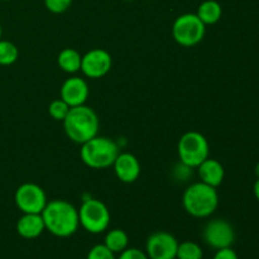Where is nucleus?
<instances>
[{
  "mask_svg": "<svg viewBox=\"0 0 259 259\" xmlns=\"http://www.w3.org/2000/svg\"><path fill=\"white\" fill-rule=\"evenodd\" d=\"M19 57L18 47L10 40L0 39V66H10Z\"/></svg>",
  "mask_w": 259,
  "mask_h": 259,
  "instance_id": "6ab92c4d",
  "label": "nucleus"
},
{
  "mask_svg": "<svg viewBox=\"0 0 259 259\" xmlns=\"http://www.w3.org/2000/svg\"><path fill=\"white\" fill-rule=\"evenodd\" d=\"M179 242L167 232L151 234L146 243V253L149 259H176Z\"/></svg>",
  "mask_w": 259,
  "mask_h": 259,
  "instance_id": "9d476101",
  "label": "nucleus"
},
{
  "mask_svg": "<svg viewBox=\"0 0 259 259\" xmlns=\"http://www.w3.org/2000/svg\"><path fill=\"white\" fill-rule=\"evenodd\" d=\"M254 174H255V176H257V179H259V162L255 164V167H254Z\"/></svg>",
  "mask_w": 259,
  "mask_h": 259,
  "instance_id": "bb28decb",
  "label": "nucleus"
},
{
  "mask_svg": "<svg viewBox=\"0 0 259 259\" xmlns=\"http://www.w3.org/2000/svg\"><path fill=\"white\" fill-rule=\"evenodd\" d=\"M2 35H3V28L2 25H0V39H2Z\"/></svg>",
  "mask_w": 259,
  "mask_h": 259,
  "instance_id": "cd10ccee",
  "label": "nucleus"
},
{
  "mask_svg": "<svg viewBox=\"0 0 259 259\" xmlns=\"http://www.w3.org/2000/svg\"><path fill=\"white\" fill-rule=\"evenodd\" d=\"M14 201L23 214H42L48 200L45 190L37 184L20 185L14 195Z\"/></svg>",
  "mask_w": 259,
  "mask_h": 259,
  "instance_id": "6e6552de",
  "label": "nucleus"
},
{
  "mask_svg": "<svg viewBox=\"0 0 259 259\" xmlns=\"http://www.w3.org/2000/svg\"><path fill=\"white\" fill-rule=\"evenodd\" d=\"M89 94L90 90L88 82L77 76L67 78L61 86V99L68 104L70 108L83 105L88 100Z\"/></svg>",
  "mask_w": 259,
  "mask_h": 259,
  "instance_id": "f8f14e48",
  "label": "nucleus"
},
{
  "mask_svg": "<svg viewBox=\"0 0 259 259\" xmlns=\"http://www.w3.org/2000/svg\"><path fill=\"white\" fill-rule=\"evenodd\" d=\"M46 230L58 238H68L80 227L78 210L65 200H51L42 211Z\"/></svg>",
  "mask_w": 259,
  "mask_h": 259,
  "instance_id": "f257e3e1",
  "label": "nucleus"
},
{
  "mask_svg": "<svg viewBox=\"0 0 259 259\" xmlns=\"http://www.w3.org/2000/svg\"><path fill=\"white\" fill-rule=\"evenodd\" d=\"M182 205L187 214L194 218H207L215 212L219 205V195L215 187L204 182L190 185L182 196Z\"/></svg>",
  "mask_w": 259,
  "mask_h": 259,
  "instance_id": "7ed1b4c3",
  "label": "nucleus"
},
{
  "mask_svg": "<svg viewBox=\"0 0 259 259\" xmlns=\"http://www.w3.org/2000/svg\"><path fill=\"white\" fill-rule=\"evenodd\" d=\"M70 109L71 108L68 106V104H66L62 99H57V100H53L50 104V106H48V114L55 120L63 121L66 116H67Z\"/></svg>",
  "mask_w": 259,
  "mask_h": 259,
  "instance_id": "412c9836",
  "label": "nucleus"
},
{
  "mask_svg": "<svg viewBox=\"0 0 259 259\" xmlns=\"http://www.w3.org/2000/svg\"><path fill=\"white\" fill-rule=\"evenodd\" d=\"M62 123L66 136L77 144H83L98 136L100 126L98 114L85 104L71 108Z\"/></svg>",
  "mask_w": 259,
  "mask_h": 259,
  "instance_id": "f03ea898",
  "label": "nucleus"
},
{
  "mask_svg": "<svg viewBox=\"0 0 259 259\" xmlns=\"http://www.w3.org/2000/svg\"><path fill=\"white\" fill-rule=\"evenodd\" d=\"M177 151L180 161L184 166L197 168L205 159L209 158V142L199 132H187L180 138Z\"/></svg>",
  "mask_w": 259,
  "mask_h": 259,
  "instance_id": "39448f33",
  "label": "nucleus"
},
{
  "mask_svg": "<svg viewBox=\"0 0 259 259\" xmlns=\"http://www.w3.org/2000/svg\"><path fill=\"white\" fill-rule=\"evenodd\" d=\"M116 177L124 184H133L141 175V163L134 154L119 153L113 164Z\"/></svg>",
  "mask_w": 259,
  "mask_h": 259,
  "instance_id": "ddd939ff",
  "label": "nucleus"
},
{
  "mask_svg": "<svg viewBox=\"0 0 259 259\" xmlns=\"http://www.w3.org/2000/svg\"><path fill=\"white\" fill-rule=\"evenodd\" d=\"M105 247H108L114 254L119 253L120 254L123 250L128 248L129 244V237L123 229H113L108 232L105 235V240H104Z\"/></svg>",
  "mask_w": 259,
  "mask_h": 259,
  "instance_id": "a211bd4d",
  "label": "nucleus"
},
{
  "mask_svg": "<svg viewBox=\"0 0 259 259\" xmlns=\"http://www.w3.org/2000/svg\"><path fill=\"white\" fill-rule=\"evenodd\" d=\"M113 58L108 51L103 48H94L82 56L81 70L89 78L104 77L111 70Z\"/></svg>",
  "mask_w": 259,
  "mask_h": 259,
  "instance_id": "9b49d317",
  "label": "nucleus"
},
{
  "mask_svg": "<svg viewBox=\"0 0 259 259\" xmlns=\"http://www.w3.org/2000/svg\"><path fill=\"white\" fill-rule=\"evenodd\" d=\"M118 154V144L106 137L96 136L81 144V159L86 166L94 169H104L113 166Z\"/></svg>",
  "mask_w": 259,
  "mask_h": 259,
  "instance_id": "20e7f679",
  "label": "nucleus"
},
{
  "mask_svg": "<svg viewBox=\"0 0 259 259\" xmlns=\"http://www.w3.org/2000/svg\"><path fill=\"white\" fill-rule=\"evenodd\" d=\"M118 259H149L147 253L137 249V248H126L120 253Z\"/></svg>",
  "mask_w": 259,
  "mask_h": 259,
  "instance_id": "b1692460",
  "label": "nucleus"
},
{
  "mask_svg": "<svg viewBox=\"0 0 259 259\" xmlns=\"http://www.w3.org/2000/svg\"><path fill=\"white\" fill-rule=\"evenodd\" d=\"M204 240L214 249L232 247L235 240V232L232 224L224 219H214L204 228Z\"/></svg>",
  "mask_w": 259,
  "mask_h": 259,
  "instance_id": "1a4fd4ad",
  "label": "nucleus"
},
{
  "mask_svg": "<svg viewBox=\"0 0 259 259\" xmlns=\"http://www.w3.org/2000/svg\"><path fill=\"white\" fill-rule=\"evenodd\" d=\"M199 176L201 182L217 189L223 184L225 177V169L219 161L212 158H206L199 167Z\"/></svg>",
  "mask_w": 259,
  "mask_h": 259,
  "instance_id": "2eb2a0df",
  "label": "nucleus"
},
{
  "mask_svg": "<svg viewBox=\"0 0 259 259\" xmlns=\"http://www.w3.org/2000/svg\"><path fill=\"white\" fill-rule=\"evenodd\" d=\"M206 25L196 14L186 13L175 20L172 25L174 39L182 47H194L204 39Z\"/></svg>",
  "mask_w": 259,
  "mask_h": 259,
  "instance_id": "0eeeda50",
  "label": "nucleus"
},
{
  "mask_svg": "<svg viewBox=\"0 0 259 259\" xmlns=\"http://www.w3.org/2000/svg\"><path fill=\"white\" fill-rule=\"evenodd\" d=\"M212 259H239V258H238L237 252H235L234 249H232V247H228V248L218 249Z\"/></svg>",
  "mask_w": 259,
  "mask_h": 259,
  "instance_id": "393cba45",
  "label": "nucleus"
},
{
  "mask_svg": "<svg viewBox=\"0 0 259 259\" xmlns=\"http://www.w3.org/2000/svg\"><path fill=\"white\" fill-rule=\"evenodd\" d=\"M82 56L75 48H65L58 53L57 63L61 70L66 73H76L81 70Z\"/></svg>",
  "mask_w": 259,
  "mask_h": 259,
  "instance_id": "f3484780",
  "label": "nucleus"
},
{
  "mask_svg": "<svg viewBox=\"0 0 259 259\" xmlns=\"http://www.w3.org/2000/svg\"><path fill=\"white\" fill-rule=\"evenodd\" d=\"M72 4V0H45V7L53 14H62Z\"/></svg>",
  "mask_w": 259,
  "mask_h": 259,
  "instance_id": "5701e85b",
  "label": "nucleus"
},
{
  "mask_svg": "<svg viewBox=\"0 0 259 259\" xmlns=\"http://www.w3.org/2000/svg\"><path fill=\"white\" fill-rule=\"evenodd\" d=\"M46 230L42 214H23L17 223V232L24 239H35Z\"/></svg>",
  "mask_w": 259,
  "mask_h": 259,
  "instance_id": "4468645a",
  "label": "nucleus"
},
{
  "mask_svg": "<svg viewBox=\"0 0 259 259\" xmlns=\"http://www.w3.org/2000/svg\"><path fill=\"white\" fill-rule=\"evenodd\" d=\"M86 259H116L115 254L105 247V244H96L89 250Z\"/></svg>",
  "mask_w": 259,
  "mask_h": 259,
  "instance_id": "4be33fe9",
  "label": "nucleus"
},
{
  "mask_svg": "<svg viewBox=\"0 0 259 259\" xmlns=\"http://www.w3.org/2000/svg\"><path fill=\"white\" fill-rule=\"evenodd\" d=\"M2 2H9V0H2Z\"/></svg>",
  "mask_w": 259,
  "mask_h": 259,
  "instance_id": "c756f323",
  "label": "nucleus"
},
{
  "mask_svg": "<svg viewBox=\"0 0 259 259\" xmlns=\"http://www.w3.org/2000/svg\"><path fill=\"white\" fill-rule=\"evenodd\" d=\"M204 252L201 247L195 242H182L179 243L177 248V259H202Z\"/></svg>",
  "mask_w": 259,
  "mask_h": 259,
  "instance_id": "aec40b11",
  "label": "nucleus"
},
{
  "mask_svg": "<svg viewBox=\"0 0 259 259\" xmlns=\"http://www.w3.org/2000/svg\"><path fill=\"white\" fill-rule=\"evenodd\" d=\"M253 192H254V196L255 199L259 201V179H257V181H255L254 186H253Z\"/></svg>",
  "mask_w": 259,
  "mask_h": 259,
  "instance_id": "a878e982",
  "label": "nucleus"
},
{
  "mask_svg": "<svg viewBox=\"0 0 259 259\" xmlns=\"http://www.w3.org/2000/svg\"><path fill=\"white\" fill-rule=\"evenodd\" d=\"M125 2H133V0H125Z\"/></svg>",
  "mask_w": 259,
  "mask_h": 259,
  "instance_id": "c85d7f7f",
  "label": "nucleus"
},
{
  "mask_svg": "<svg viewBox=\"0 0 259 259\" xmlns=\"http://www.w3.org/2000/svg\"><path fill=\"white\" fill-rule=\"evenodd\" d=\"M80 225L91 234H100L109 228L110 211L103 201L96 199L85 200L78 210Z\"/></svg>",
  "mask_w": 259,
  "mask_h": 259,
  "instance_id": "423d86ee",
  "label": "nucleus"
},
{
  "mask_svg": "<svg viewBox=\"0 0 259 259\" xmlns=\"http://www.w3.org/2000/svg\"><path fill=\"white\" fill-rule=\"evenodd\" d=\"M196 15L205 25H212L222 18L223 8L217 0H205L197 8Z\"/></svg>",
  "mask_w": 259,
  "mask_h": 259,
  "instance_id": "dca6fc26",
  "label": "nucleus"
}]
</instances>
